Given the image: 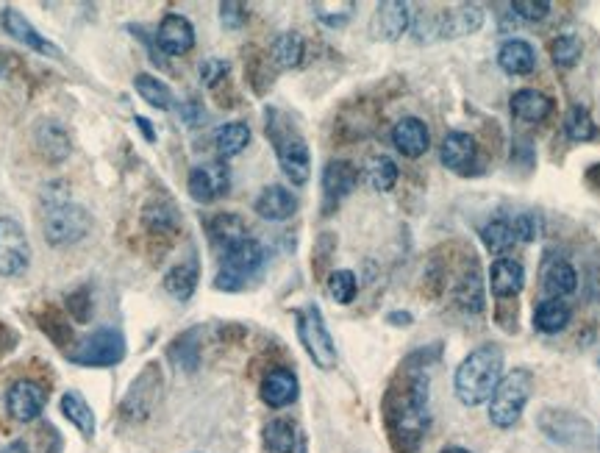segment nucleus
Here are the masks:
<instances>
[{
    "mask_svg": "<svg viewBox=\"0 0 600 453\" xmlns=\"http://www.w3.org/2000/svg\"><path fill=\"white\" fill-rule=\"evenodd\" d=\"M0 26L3 31L9 34L12 39H17L20 45H25L28 51L39 53V56H48V59H64V51L59 45H53L42 31L34 28V23L25 17L20 9H14V6H6L3 12H0Z\"/></svg>",
    "mask_w": 600,
    "mask_h": 453,
    "instance_id": "f8f14e48",
    "label": "nucleus"
},
{
    "mask_svg": "<svg viewBox=\"0 0 600 453\" xmlns=\"http://www.w3.org/2000/svg\"><path fill=\"white\" fill-rule=\"evenodd\" d=\"M439 17V37L456 39L478 34L484 26V9L478 3H459L453 9L437 12Z\"/></svg>",
    "mask_w": 600,
    "mask_h": 453,
    "instance_id": "a211bd4d",
    "label": "nucleus"
},
{
    "mask_svg": "<svg viewBox=\"0 0 600 453\" xmlns=\"http://www.w3.org/2000/svg\"><path fill=\"white\" fill-rule=\"evenodd\" d=\"M598 367H600V353H598Z\"/></svg>",
    "mask_w": 600,
    "mask_h": 453,
    "instance_id": "4d7b16f0",
    "label": "nucleus"
},
{
    "mask_svg": "<svg viewBox=\"0 0 600 453\" xmlns=\"http://www.w3.org/2000/svg\"><path fill=\"white\" fill-rule=\"evenodd\" d=\"M570 320H573V309H570V303L559 301V298H548V301L537 303V309H534V328L548 337L564 331L570 326Z\"/></svg>",
    "mask_w": 600,
    "mask_h": 453,
    "instance_id": "7c9ffc66",
    "label": "nucleus"
},
{
    "mask_svg": "<svg viewBox=\"0 0 600 453\" xmlns=\"http://www.w3.org/2000/svg\"><path fill=\"white\" fill-rule=\"evenodd\" d=\"M537 428L550 442L573 448V451H587L595 442V426L573 409H556V406L539 409Z\"/></svg>",
    "mask_w": 600,
    "mask_h": 453,
    "instance_id": "6e6552de",
    "label": "nucleus"
},
{
    "mask_svg": "<svg viewBox=\"0 0 600 453\" xmlns=\"http://www.w3.org/2000/svg\"><path fill=\"white\" fill-rule=\"evenodd\" d=\"M509 9L523 23H539L550 14V3L548 0H514V3H509Z\"/></svg>",
    "mask_w": 600,
    "mask_h": 453,
    "instance_id": "a18cd8bd",
    "label": "nucleus"
},
{
    "mask_svg": "<svg viewBox=\"0 0 600 453\" xmlns=\"http://www.w3.org/2000/svg\"><path fill=\"white\" fill-rule=\"evenodd\" d=\"M89 231H92V214L84 206L70 203L67 192H56L53 187L42 192V234L48 245L53 248L73 245L84 240Z\"/></svg>",
    "mask_w": 600,
    "mask_h": 453,
    "instance_id": "7ed1b4c3",
    "label": "nucleus"
},
{
    "mask_svg": "<svg viewBox=\"0 0 600 453\" xmlns=\"http://www.w3.org/2000/svg\"><path fill=\"white\" fill-rule=\"evenodd\" d=\"M548 51L556 67L570 70V67H575V64L581 62V56H584V42H581L578 34H559V37L550 39Z\"/></svg>",
    "mask_w": 600,
    "mask_h": 453,
    "instance_id": "79ce46f5",
    "label": "nucleus"
},
{
    "mask_svg": "<svg viewBox=\"0 0 600 453\" xmlns=\"http://www.w3.org/2000/svg\"><path fill=\"white\" fill-rule=\"evenodd\" d=\"M439 162L453 173H470L478 162V142L467 131H448L439 145Z\"/></svg>",
    "mask_w": 600,
    "mask_h": 453,
    "instance_id": "6ab92c4d",
    "label": "nucleus"
},
{
    "mask_svg": "<svg viewBox=\"0 0 600 453\" xmlns=\"http://www.w3.org/2000/svg\"><path fill=\"white\" fill-rule=\"evenodd\" d=\"M325 290L328 295L334 298L342 306H348V303L356 301V292H359V278L353 270H334L328 281H325Z\"/></svg>",
    "mask_w": 600,
    "mask_h": 453,
    "instance_id": "37998d69",
    "label": "nucleus"
},
{
    "mask_svg": "<svg viewBox=\"0 0 600 453\" xmlns=\"http://www.w3.org/2000/svg\"><path fill=\"white\" fill-rule=\"evenodd\" d=\"M512 228L517 242H534L542 237V231H545V220H542L537 212H520L514 214Z\"/></svg>",
    "mask_w": 600,
    "mask_h": 453,
    "instance_id": "c03bdc74",
    "label": "nucleus"
},
{
    "mask_svg": "<svg viewBox=\"0 0 600 453\" xmlns=\"http://www.w3.org/2000/svg\"><path fill=\"white\" fill-rule=\"evenodd\" d=\"M453 301L456 306H462L464 312H481L484 309V281H481V273H478V262L470 259L467 267H464L462 278L453 290Z\"/></svg>",
    "mask_w": 600,
    "mask_h": 453,
    "instance_id": "cd10ccee",
    "label": "nucleus"
},
{
    "mask_svg": "<svg viewBox=\"0 0 600 453\" xmlns=\"http://www.w3.org/2000/svg\"><path fill=\"white\" fill-rule=\"evenodd\" d=\"M178 223H181V214L175 209V203L164 201V198H153L142 209V226L148 228L150 234H159V237L173 234Z\"/></svg>",
    "mask_w": 600,
    "mask_h": 453,
    "instance_id": "72a5a7b5",
    "label": "nucleus"
},
{
    "mask_svg": "<svg viewBox=\"0 0 600 453\" xmlns=\"http://www.w3.org/2000/svg\"><path fill=\"white\" fill-rule=\"evenodd\" d=\"M31 265V245L25 228L14 217H0V276H23Z\"/></svg>",
    "mask_w": 600,
    "mask_h": 453,
    "instance_id": "9b49d317",
    "label": "nucleus"
},
{
    "mask_svg": "<svg viewBox=\"0 0 600 453\" xmlns=\"http://www.w3.org/2000/svg\"><path fill=\"white\" fill-rule=\"evenodd\" d=\"M409 23H412L409 3H400V0H384V3H378V9H375L370 31H373L378 39L395 42V39H400L406 31H409Z\"/></svg>",
    "mask_w": 600,
    "mask_h": 453,
    "instance_id": "4be33fe9",
    "label": "nucleus"
},
{
    "mask_svg": "<svg viewBox=\"0 0 600 453\" xmlns=\"http://www.w3.org/2000/svg\"><path fill=\"white\" fill-rule=\"evenodd\" d=\"M564 137L570 142H592L598 137V123L592 120L587 106L575 103L570 106V112L564 114Z\"/></svg>",
    "mask_w": 600,
    "mask_h": 453,
    "instance_id": "ea45409f",
    "label": "nucleus"
},
{
    "mask_svg": "<svg viewBox=\"0 0 600 453\" xmlns=\"http://www.w3.org/2000/svg\"><path fill=\"white\" fill-rule=\"evenodd\" d=\"M162 392H164V376L159 362H150V365L142 367L131 387L125 390L123 401H120V417H123L128 426H139L150 420V415L159 409L162 403Z\"/></svg>",
    "mask_w": 600,
    "mask_h": 453,
    "instance_id": "0eeeda50",
    "label": "nucleus"
},
{
    "mask_svg": "<svg viewBox=\"0 0 600 453\" xmlns=\"http://www.w3.org/2000/svg\"><path fill=\"white\" fill-rule=\"evenodd\" d=\"M262 442L267 453H295V448H298V431H295V426L289 420L275 417V420H270L262 428Z\"/></svg>",
    "mask_w": 600,
    "mask_h": 453,
    "instance_id": "e433bc0d",
    "label": "nucleus"
},
{
    "mask_svg": "<svg viewBox=\"0 0 600 453\" xmlns=\"http://www.w3.org/2000/svg\"><path fill=\"white\" fill-rule=\"evenodd\" d=\"M259 395H262V401L267 403L270 409H284V406H292V403L298 401V395H300L298 376H295L289 367H273V370H270V373L262 378Z\"/></svg>",
    "mask_w": 600,
    "mask_h": 453,
    "instance_id": "5701e85b",
    "label": "nucleus"
},
{
    "mask_svg": "<svg viewBox=\"0 0 600 453\" xmlns=\"http://www.w3.org/2000/svg\"><path fill=\"white\" fill-rule=\"evenodd\" d=\"M531 392H534V373L528 367H514L512 373L500 378V384L487 401L489 423L503 431L517 426L531 401Z\"/></svg>",
    "mask_w": 600,
    "mask_h": 453,
    "instance_id": "39448f33",
    "label": "nucleus"
},
{
    "mask_svg": "<svg viewBox=\"0 0 600 453\" xmlns=\"http://www.w3.org/2000/svg\"><path fill=\"white\" fill-rule=\"evenodd\" d=\"M439 356V348L431 356L428 351L412 353L398 376L392 378L384 395V423H387L389 442L395 453H417L425 440L431 423L428 415V373L425 367Z\"/></svg>",
    "mask_w": 600,
    "mask_h": 453,
    "instance_id": "f257e3e1",
    "label": "nucleus"
},
{
    "mask_svg": "<svg viewBox=\"0 0 600 453\" xmlns=\"http://www.w3.org/2000/svg\"><path fill=\"white\" fill-rule=\"evenodd\" d=\"M134 89L139 92V98L148 101L153 109H162V112L173 109V89L167 87L162 78L150 76V73H139V76L134 78Z\"/></svg>",
    "mask_w": 600,
    "mask_h": 453,
    "instance_id": "a19ab883",
    "label": "nucleus"
},
{
    "mask_svg": "<svg viewBox=\"0 0 600 453\" xmlns=\"http://www.w3.org/2000/svg\"><path fill=\"white\" fill-rule=\"evenodd\" d=\"M267 262V251L259 240H248L231 245L228 251H223V262H220V273L214 278V290L220 292H239L248 287V281Z\"/></svg>",
    "mask_w": 600,
    "mask_h": 453,
    "instance_id": "423d86ee",
    "label": "nucleus"
},
{
    "mask_svg": "<svg viewBox=\"0 0 600 453\" xmlns=\"http://www.w3.org/2000/svg\"><path fill=\"white\" fill-rule=\"evenodd\" d=\"M306 56V42L300 37L298 31H281L270 45V62L281 70H295L303 64Z\"/></svg>",
    "mask_w": 600,
    "mask_h": 453,
    "instance_id": "473e14b6",
    "label": "nucleus"
},
{
    "mask_svg": "<svg viewBox=\"0 0 600 453\" xmlns=\"http://www.w3.org/2000/svg\"><path fill=\"white\" fill-rule=\"evenodd\" d=\"M503 378V351L498 345H481L462 359L453 376L456 398L467 409H475L492 398V392Z\"/></svg>",
    "mask_w": 600,
    "mask_h": 453,
    "instance_id": "f03ea898",
    "label": "nucleus"
},
{
    "mask_svg": "<svg viewBox=\"0 0 600 453\" xmlns=\"http://www.w3.org/2000/svg\"><path fill=\"white\" fill-rule=\"evenodd\" d=\"M181 117H184L187 126H200V120L206 117V112H203V106L198 101H187L181 106Z\"/></svg>",
    "mask_w": 600,
    "mask_h": 453,
    "instance_id": "8fccbe9b",
    "label": "nucleus"
},
{
    "mask_svg": "<svg viewBox=\"0 0 600 453\" xmlns=\"http://www.w3.org/2000/svg\"><path fill=\"white\" fill-rule=\"evenodd\" d=\"M203 328L195 326L184 331V334H178L170 345V362H173L178 370H184V373H195L200 367V351H203Z\"/></svg>",
    "mask_w": 600,
    "mask_h": 453,
    "instance_id": "c85d7f7f",
    "label": "nucleus"
},
{
    "mask_svg": "<svg viewBox=\"0 0 600 453\" xmlns=\"http://www.w3.org/2000/svg\"><path fill=\"white\" fill-rule=\"evenodd\" d=\"M587 184L600 192V164H592L587 170Z\"/></svg>",
    "mask_w": 600,
    "mask_h": 453,
    "instance_id": "864d4df0",
    "label": "nucleus"
},
{
    "mask_svg": "<svg viewBox=\"0 0 600 453\" xmlns=\"http://www.w3.org/2000/svg\"><path fill=\"white\" fill-rule=\"evenodd\" d=\"M539 284H542V292H545L548 298H559V301H562V298H567V295H573V292L578 290V270H575L570 259L548 253V256L542 259Z\"/></svg>",
    "mask_w": 600,
    "mask_h": 453,
    "instance_id": "dca6fc26",
    "label": "nucleus"
},
{
    "mask_svg": "<svg viewBox=\"0 0 600 453\" xmlns=\"http://www.w3.org/2000/svg\"><path fill=\"white\" fill-rule=\"evenodd\" d=\"M59 409H62V415L67 417L87 440L95 437V412H92V406L84 401V395H78L75 390H67L62 395V401H59Z\"/></svg>",
    "mask_w": 600,
    "mask_h": 453,
    "instance_id": "c9c22d12",
    "label": "nucleus"
},
{
    "mask_svg": "<svg viewBox=\"0 0 600 453\" xmlns=\"http://www.w3.org/2000/svg\"><path fill=\"white\" fill-rule=\"evenodd\" d=\"M478 237H481V242H484V248H487L489 253H495L498 259L503 256V253L512 251L514 242H517L512 223H509V220H503V217L484 223L481 231H478Z\"/></svg>",
    "mask_w": 600,
    "mask_h": 453,
    "instance_id": "58836bf2",
    "label": "nucleus"
},
{
    "mask_svg": "<svg viewBox=\"0 0 600 453\" xmlns=\"http://www.w3.org/2000/svg\"><path fill=\"white\" fill-rule=\"evenodd\" d=\"M0 453H31V451H28V445H25L23 440H14L9 442L6 448H0Z\"/></svg>",
    "mask_w": 600,
    "mask_h": 453,
    "instance_id": "5fc2aeb1",
    "label": "nucleus"
},
{
    "mask_svg": "<svg viewBox=\"0 0 600 453\" xmlns=\"http://www.w3.org/2000/svg\"><path fill=\"white\" fill-rule=\"evenodd\" d=\"M498 64L500 70L509 73V76H528V73L537 70V51H534L531 42L512 37L498 48Z\"/></svg>",
    "mask_w": 600,
    "mask_h": 453,
    "instance_id": "a878e982",
    "label": "nucleus"
},
{
    "mask_svg": "<svg viewBox=\"0 0 600 453\" xmlns=\"http://www.w3.org/2000/svg\"><path fill=\"white\" fill-rule=\"evenodd\" d=\"M295 320H298L300 345H303V351L309 353L314 367L334 370L337 367V345H334V337H331V331L325 326L320 306L317 303H306L303 309L295 312Z\"/></svg>",
    "mask_w": 600,
    "mask_h": 453,
    "instance_id": "1a4fd4ad",
    "label": "nucleus"
},
{
    "mask_svg": "<svg viewBox=\"0 0 600 453\" xmlns=\"http://www.w3.org/2000/svg\"><path fill=\"white\" fill-rule=\"evenodd\" d=\"M214 142V153L220 156V159H234L239 153L245 151L250 145V128L248 123H223V126L217 128L212 134Z\"/></svg>",
    "mask_w": 600,
    "mask_h": 453,
    "instance_id": "f704fd0d",
    "label": "nucleus"
},
{
    "mask_svg": "<svg viewBox=\"0 0 600 453\" xmlns=\"http://www.w3.org/2000/svg\"><path fill=\"white\" fill-rule=\"evenodd\" d=\"M156 48L164 56H184L195 48V26L184 14H164L162 23L156 28Z\"/></svg>",
    "mask_w": 600,
    "mask_h": 453,
    "instance_id": "2eb2a0df",
    "label": "nucleus"
},
{
    "mask_svg": "<svg viewBox=\"0 0 600 453\" xmlns=\"http://www.w3.org/2000/svg\"><path fill=\"white\" fill-rule=\"evenodd\" d=\"M34 145L39 156L50 164L64 162L73 153V137L59 120H39L34 128Z\"/></svg>",
    "mask_w": 600,
    "mask_h": 453,
    "instance_id": "aec40b11",
    "label": "nucleus"
},
{
    "mask_svg": "<svg viewBox=\"0 0 600 453\" xmlns=\"http://www.w3.org/2000/svg\"><path fill=\"white\" fill-rule=\"evenodd\" d=\"M439 453H473V451H467V448H462V445H448L445 451H439Z\"/></svg>",
    "mask_w": 600,
    "mask_h": 453,
    "instance_id": "6e6d98bb",
    "label": "nucleus"
},
{
    "mask_svg": "<svg viewBox=\"0 0 600 453\" xmlns=\"http://www.w3.org/2000/svg\"><path fill=\"white\" fill-rule=\"evenodd\" d=\"M298 206V198L287 187L270 184V187H264L259 192V198L253 203V212L259 214L262 220H270V223H284L289 217H295Z\"/></svg>",
    "mask_w": 600,
    "mask_h": 453,
    "instance_id": "393cba45",
    "label": "nucleus"
},
{
    "mask_svg": "<svg viewBox=\"0 0 600 453\" xmlns=\"http://www.w3.org/2000/svg\"><path fill=\"white\" fill-rule=\"evenodd\" d=\"M509 106H512L514 117L523 120V123H545L550 114H553V98L531 87L517 89Z\"/></svg>",
    "mask_w": 600,
    "mask_h": 453,
    "instance_id": "bb28decb",
    "label": "nucleus"
},
{
    "mask_svg": "<svg viewBox=\"0 0 600 453\" xmlns=\"http://www.w3.org/2000/svg\"><path fill=\"white\" fill-rule=\"evenodd\" d=\"M398 164L395 159H389L384 153H378V156H370L367 164H364V181L375 189V192H389V189L398 184Z\"/></svg>",
    "mask_w": 600,
    "mask_h": 453,
    "instance_id": "4c0bfd02",
    "label": "nucleus"
},
{
    "mask_svg": "<svg viewBox=\"0 0 600 453\" xmlns=\"http://www.w3.org/2000/svg\"><path fill=\"white\" fill-rule=\"evenodd\" d=\"M525 287V267L520 259L500 256L489 267V290L498 301H512Z\"/></svg>",
    "mask_w": 600,
    "mask_h": 453,
    "instance_id": "412c9836",
    "label": "nucleus"
},
{
    "mask_svg": "<svg viewBox=\"0 0 600 453\" xmlns=\"http://www.w3.org/2000/svg\"><path fill=\"white\" fill-rule=\"evenodd\" d=\"M187 189L192 201L214 203L228 195L231 189V170L225 162H203L189 170Z\"/></svg>",
    "mask_w": 600,
    "mask_h": 453,
    "instance_id": "ddd939ff",
    "label": "nucleus"
},
{
    "mask_svg": "<svg viewBox=\"0 0 600 453\" xmlns=\"http://www.w3.org/2000/svg\"><path fill=\"white\" fill-rule=\"evenodd\" d=\"M48 403V390L31 381V378H20L6 390V412L17 420V423H34Z\"/></svg>",
    "mask_w": 600,
    "mask_h": 453,
    "instance_id": "4468645a",
    "label": "nucleus"
},
{
    "mask_svg": "<svg viewBox=\"0 0 600 453\" xmlns=\"http://www.w3.org/2000/svg\"><path fill=\"white\" fill-rule=\"evenodd\" d=\"M387 323H392V326H412L414 317L412 312H389Z\"/></svg>",
    "mask_w": 600,
    "mask_h": 453,
    "instance_id": "603ef678",
    "label": "nucleus"
},
{
    "mask_svg": "<svg viewBox=\"0 0 600 453\" xmlns=\"http://www.w3.org/2000/svg\"><path fill=\"white\" fill-rule=\"evenodd\" d=\"M392 145L406 159H420L431 148V131L420 117H403L392 128Z\"/></svg>",
    "mask_w": 600,
    "mask_h": 453,
    "instance_id": "b1692460",
    "label": "nucleus"
},
{
    "mask_svg": "<svg viewBox=\"0 0 600 453\" xmlns=\"http://www.w3.org/2000/svg\"><path fill=\"white\" fill-rule=\"evenodd\" d=\"M359 184V170L345 159H334L323 167V198L325 214H331L334 206L348 198L350 192Z\"/></svg>",
    "mask_w": 600,
    "mask_h": 453,
    "instance_id": "f3484780",
    "label": "nucleus"
},
{
    "mask_svg": "<svg viewBox=\"0 0 600 453\" xmlns=\"http://www.w3.org/2000/svg\"><path fill=\"white\" fill-rule=\"evenodd\" d=\"M220 23L228 31H239V28L248 23V6L237 3V0H223L220 3Z\"/></svg>",
    "mask_w": 600,
    "mask_h": 453,
    "instance_id": "49530a36",
    "label": "nucleus"
},
{
    "mask_svg": "<svg viewBox=\"0 0 600 453\" xmlns=\"http://www.w3.org/2000/svg\"><path fill=\"white\" fill-rule=\"evenodd\" d=\"M125 359V337L120 328H98L67 351V362L78 367H114Z\"/></svg>",
    "mask_w": 600,
    "mask_h": 453,
    "instance_id": "9d476101",
    "label": "nucleus"
},
{
    "mask_svg": "<svg viewBox=\"0 0 600 453\" xmlns=\"http://www.w3.org/2000/svg\"><path fill=\"white\" fill-rule=\"evenodd\" d=\"M267 137L273 142L281 173L295 187H303L312 176V153H309V145H306V139L300 137L295 123L284 112L267 109Z\"/></svg>",
    "mask_w": 600,
    "mask_h": 453,
    "instance_id": "20e7f679",
    "label": "nucleus"
},
{
    "mask_svg": "<svg viewBox=\"0 0 600 453\" xmlns=\"http://www.w3.org/2000/svg\"><path fill=\"white\" fill-rule=\"evenodd\" d=\"M534 159H537V151H534V142L528 137L514 139L512 145V162L523 164V167H534Z\"/></svg>",
    "mask_w": 600,
    "mask_h": 453,
    "instance_id": "09e8293b",
    "label": "nucleus"
},
{
    "mask_svg": "<svg viewBox=\"0 0 600 453\" xmlns=\"http://www.w3.org/2000/svg\"><path fill=\"white\" fill-rule=\"evenodd\" d=\"M231 73V64L225 62V59H206V62L200 64V81H203V87L214 89L220 81H225Z\"/></svg>",
    "mask_w": 600,
    "mask_h": 453,
    "instance_id": "de8ad7c7",
    "label": "nucleus"
},
{
    "mask_svg": "<svg viewBox=\"0 0 600 453\" xmlns=\"http://www.w3.org/2000/svg\"><path fill=\"white\" fill-rule=\"evenodd\" d=\"M198 278H200V267L198 259H187V262H181V265H175L167 270V276H164V290L173 295L175 301L187 303L195 290H198Z\"/></svg>",
    "mask_w": 600,
    "mask_h": 453,
    "instance_id": "c756f323",
    "label": "nucleus"
},
{
    "mask_svg": "<svg viewBox=\"0 0 600 453\" xmlns=\"http://www.w3.org/2000/svg\"><path fill=\"white\" fill-rule=\"evenodd\" d=\"M134 123H137V128H139V131H142V137L148 139V142H156V128L150 126L148 117H142V114H137V117H134Z\"/></svg>",
    "mask_w": 600,
    "mask_h": 453,
    "instance_id": "3c124183",
    "label": "nucleus"
},
{
    "mask_svg": "<svg viewBox=\"0 0 600 453\" xmlns=\"http://www.w3.org/2000/svg\"><path fill=\"white\" fill-rule=\"evenodd\" d=\"M209 240H212L214 248L228 251L231 245L248 240V226H245V220L239 214H217V217H212V223H209Z\"/></svg>",
    "mask_w": 600,
    "mask_h": 453,
    "instance_id": "2f4dec72",
    "label": "nucleus"
}]
</instances>
